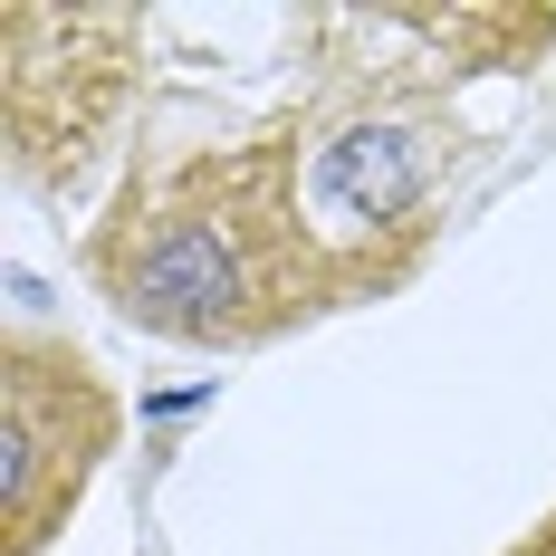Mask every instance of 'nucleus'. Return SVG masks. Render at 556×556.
Masks as SVG:
<instances>
[{"instance_id":"7ed1b4c3","label":"nucleus","mask_w":556,"mask_h":556,"mask_svg":"<svg viewBox=\"0 0 556 556\" xmlns=\"http://www.w3.org/2000/svg\"><path fill=\"white\" fill-rule=\"evenodd\" d=\"M115 442V403L67 345H10L0 375V508H10V556H29L49 538L67 500L87 490L97 451Z\"/></svg>"},{"instance_id":"f03ea898","label":"nucleus","mask_w":556,"mask_h":556,"mask_svg":"<svg viewBox=\"0 0 556 556\" xmlns=\"http://www.w3.org/2000/svg\"><path fill=\"white\" fill-rule=\"evenodd\" d=\"M135 10H0V39H10V77H0V106H10V154L20 173H77L87 135L115 115L125 97V67H135Z\"/></svg>"},{"instance_id":"20e7f679","label":"nucleus","mask_w":556,"mask_h":556,"mask_svg":"<svg viewBox=\"0 0 556 556\" xmlns=\"http://www.w3.org/2000/svg\"><path fill=\"white\" fill-rule=\"evenodd\" d=\"M432 135L422 125H403V115H345L327 144L307 154L298 173V192H307V230H317V250H327L336 278L365 269V250H375V230H403L422 202H432Z\"/></svg>"},{"instance_id":"39448f33","label":"nucleus","mask_w":556,"mask_h":556,"mask_svg":"<svg viewBox=\"0 0 556 556\" xmlns=\"http://www.w3.org/2000/svg\"><path fill=\"white\" fill-rule=\"evenodd\" d=\"M518 556H556V518H547V528H538V538H528Z\"/></svg>"},{"instance_id":"f257e3e1","label":"nucleus","mask_w":556,"mask_h":556,"mask_svg":"<svg viewBox=\"0 0 556 556\" xmlns=\"http://www.w3.org/2000/svg\"><path fill=\"white\" fill-rule=\"evenodd\" d=\"M115 307L154 336H269L298 307H317L336 288L327 250L307 230V192L288 182L278 154L182 173L164 202H135L125 230L106 240Z\"/></svg>"}]
</instances>
